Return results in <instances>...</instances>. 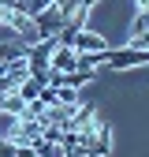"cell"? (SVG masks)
<instances>
[{
    "label": "cell",
    "mask_w": 149,
    "mask_h": 157,
    "mask_svg": "<svg viewBox=\"0 0 149 157\" xmlns=\"http://www.w3.org/2000/svg\"><path fill=\"white\" fill-rule=\"evenodd\" d=\"M74 135H78V153L82 157H108L112 153V131H108L104 120H97V116L82 120L78 127H74Z\"/></svg>",
    "instance_id": "cell-1"
},
{
    "label": "cell",
    "mask_w": 149,
    "mask_h": 157,
    "mask_svg": "<svg viewBox=\"0 0 149 157\" xmlns=\"http://www.w3.org/2000/svg\"><path fill=\"white\" fill-rule=\"evenodd\" d=\"M104 64H108L112 71H130V67H142V64H149V49H134V45L108 49V52H104Z\"/></svg>",
    "instance_id": "cell-2"
},
{
    "label": "cell",
    "mask_w": 149,
    "mask_h": 157,
    "mask_svg": "<svg viewBox=\"0 0 149 157\" xmlns=\"http://www.w3.org/2000/svg\"><path fill=\"white\" fill-rule=\"evenodd\" d=\"M64 23H67V15H64L60 8H56V0H52V4H45L41 11L34 15V26H37V34H41V37H49V34H56V30H60Z\"/></svg>",
    "instance_id": "cell-3"
},
{
    "label": "cell",
    "mask_w": 149,
    "mask_h": 157,
    "mask_svg": "<svg viewBox=\"0 0 149 157\" xmlns=\"http://www.w3.org/2000/svg\"><path fill=\"white\" fill-rule=\"evenodd\" d=\"M74 49H78V52H104L108 49V41H104V37L101 34H93V30H78V34H74V41H71Z\"/></svg>",
    "instance_id": "cell-4"
},
{
    "label": "cell",
    "mask_w": 149,
    "mask_h": 157,
    "mask_svg": "<svg viewBox=\"0 0 149 157\" xmlns=\"http://www.w3.org/2000/svg\"><path fill=\"white\" fill-rule=\"evenodd\" d=\"M26 56V45L19 37H4L0 41V64H11V60H23Z\"/></svg>",
    "instance_id": "cell-5"
},
{
    "label": "cell",
    "mask_w": 149,
    "mask_h": 157,
    "mask_svg": "<svg viewBox=\"0 0 149 157\" xmlns=\"http://www.w3.org/2000/svg\"><path fill=\"white\" fill-rule=\"evenodd\" d=\"M15 131H19V116L0 109V139H11L15 142Z\"/></svg>",
    "instance_id": "cell-6"
},
{
    "label": "cell",
    "mask_w": 149,
    "mask_h": 157,
    "mask_svg": "<svg viewBox=\"0 0 149 157\" xmlns=\"http://www.w3.org/2000/svg\"><path fill=\"white\" fill-rule=\"evenodd\" d=\"M0 109H4V112H15V116H23V112H26V101H23L19 94H4V101H0Z\"/></svg>",
    "instance_id": "cell-7"
},
{
    "label": "cell",
    "mask_w": 149,
    "mask_h": 157,
    "mask_svg": "<svg viewBox=\"0 0 149 157\" xmlns=\"http://www.w3.org/2000/svg\"><path fill=\"white\" fill-rule=\"evenodd\" d=\"M56 90V101H64V105H78V90L74 86H52Z\"/></svg>",
    "instance_id": "cell-8"
},
{
    "label": "cell",
    "mask_w": 149,
    "mask_h": 157,
    "mask_svg": "<svg viewBox=\"0 0 149 157\" xmlns=\"http://www.w3.org/2000/svg\"><path fill=\"white\" fill-rule=\"evenodd\" d=\"M134 34H149V8H138V15H134V26H130Z\"/></svg>",
    "instance_id": "cell-9"
},
{
    "label": "cell",
    "mask_w": 149,
    "mask_h": 157,
    "mask_svg": "<svg viewBox=\"0 0 149 157\" xmlns=\"http://www.w3.org/2000/svg\"><path fill=\"white\" fill-rule=\"evenodd\" d=\"M15 157H37L30 142H15Z\"/></svg>",
    "instance_id": "cell-10"
},
{
    "label": "cell",
    "mask_w": 149,
    "mask_h": 157,
    "mask_svg": "<svg viewBox=\"0 0 149 157\" xmlns=\"http://www.w3.org/2000/svg\"><path fill=\"white\" fill-rule=\"evenodd\" d=\"M86 4H89V8H93V4H97V0H86Z\"/></svg>",
    "instance_id": "cell-11"
},
{
    "label": "cell",
    "mask_w": 149,
    "mask_h": 157,
    "mask_svg": "<svg viewBox=\"0 0 149 157\" xmlns=\"http://www.w3.org/2000/svg\"><path fill=\"white\" fill-rule=\"evenodd\" d=\"M0 71H4V64H0Z\"/></svg>",
    "instance_id": "cell-12"
}]
</instances>
